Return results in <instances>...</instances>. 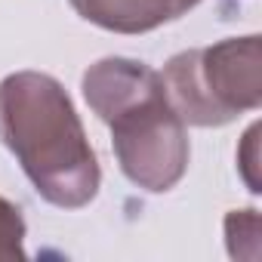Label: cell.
Here are the masks:
<instances>
[{
  "label": "cell",
  "instance_id": "cell-1",
  "mask_svg": "<svg viewBox=\"0 0 262 262\" xmlns=\"http://www.w3.org/2000/svg\"><path fill=\"white\" fill-rule=\"evenodd\" d=\"M0 142L47 204L80 210L99 194V158L53 74L16 71L0 80Z\"/></svg>",
  "mask_w": 262,
  "mask_h": 262
},
{
  "label": "cell",
  "instance_id": "cell-2",
  "mask_svg": "<svg viewBox=\"0 0 262 262\" xmlns=\"http://www.w3.org/2000/svg\"><path fill=\"white\" fill-rule=\"evenodd\" d=\"M83 99L108 123L120 173L142 191L164 194L188 170V133L170 108L161 74L145 62L108 56L83 71Z\"/></svg>",
  "mask_w": 262,
  "mask_h": 262
},
{
  "label": "cell",
  "instance_id": "cell-3",
  "mask_svg": "<svg viewBox=\"0 0 262 262\" xmlns=\"http://www.w3.org/2000/svg\"><path fill=\"white\" fill-rule=\"evenodd\" d=\"M161 83L170 108L191 126H225L262 105V37H225L176 53Z\"/></svg>",
  "mask_w": 262,
  "mask_h": 262
},
{
  "label": "cell",
  "instance_id": "cell-4",
  "mask_svg": "<svg viewBox=\"0 0 262 262\" xmlns=\"http://www.w3.org/2000/svg\"><path fill=\"white\" fill-rule=\"evenodd\" d=\"M201 0H71V7L90 25L114 34H145L176 22Z\"/></svg>",
  "mask_w": 262,
  "mask_h": 262
},
{
  "label": "cell",
  "instance_id": "cell-5",
  "mask_svg": "<svg viewBox=\"0 0 262 262\" xmlns=\"http://www.w3.org/2000/svg\"><path fill=\"white\" fill-rule=\"evenodd\" d=\"M225 241L234 259H256L259 256V210H231L225 216Z\"/></svg>",
  "mask_w": 262,
  "mask_h": 262
},
{
  "label": "cell",
  "instance_id": "cell-6",
  "mask_svg": "<svg viewBox=\"0 0 262 262\" xmlns=\"http://www.w3.org/2000/svg\"><path fill=\"white\" fill-rule=\"evenodd\" d=\"M25 219H22V210L0 198V262H25L28 253H25Z\"/></svg>",
  "mask_w": 262,
  "mask_h": 262
},
{
  "label": "cell",
  "instance_id": "cell-7",
  "mask_svg": "<svg viewBox=\"0 0 262 262\" xmlns=\"http://www.w3.org/2000/svg\"><path fill=\"white\" fill-rule=\"evenodd\" d=\"M256 136H259V123H253L250 129H247V136H244V151H241V173H244V179H247V185H250V191L253 194H259L262 188H259V179H256Z\"/></svg>",
  "mask_w": 262,
  "mask_h": 262
}]
</instances>
